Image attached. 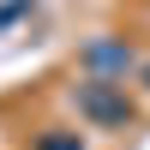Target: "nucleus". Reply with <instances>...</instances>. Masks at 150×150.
Here are the masks:
<instances>
[{"instance_id":"1","label":"nucleus","mask_w":150,"mask_h":150,"mask_svg":"<svg viewBox=\"0 0 150 150\" xmlns=\"http://www.w3.org/2000/svg\"><path fill=\"white\" fill-rule=\"evenodd\" d=\"M78 108L90 120H126L132 108H126V96H114L108 84H78Z\"/></svg>"},{"instance_id":"2","label":"nucleus","mask_w":150,"mask_h":150,"mask_svg":"<svg viewBox=\"0 0 150 150\" xmlns=\"http://www.w3.org/2000/svg\"><path fill=\"white\" fill-rule=\"evenodd\" d=\"M84 66H108V72H126V66H132V48H126V42H90V48H84Z\"/></svg>"},{"instance_id":"3","label":"nucleus","mask_w":150,"mask_h":150,"mask_svg":"<svg viewBox=\"0 0 150 150\" xmlns=\"http://www.w3.org/2000/svg\"><path fill=\"white\" fill-rule=\"evenodd\" d=\"M42 150H84L78 138H42Z\"/></svg>"}]
</instances>
